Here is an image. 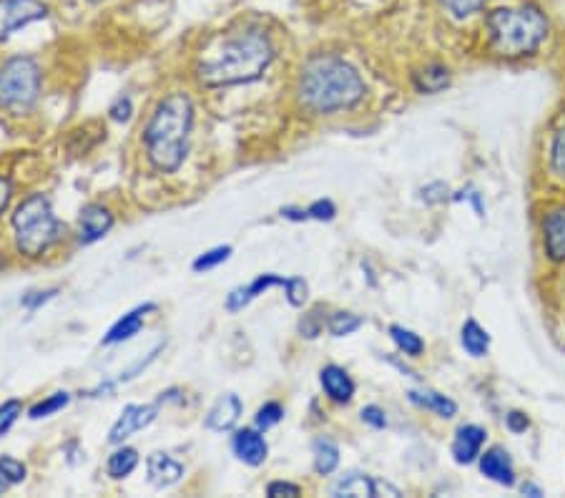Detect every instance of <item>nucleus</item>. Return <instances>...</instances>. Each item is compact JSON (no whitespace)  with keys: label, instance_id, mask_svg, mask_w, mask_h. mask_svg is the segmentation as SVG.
<instances>
[{"label":"nucleus","instance_id":"e433bc0d","mask_svg":"<svg viewBox=\"0 0 565 498\" xmlns=\"http://www.w3.org/2000/svg\"><path fill=\"white\" fill-rule=\"evenodd\" d=\"M267 496L269 498H294V496H302V488L297 483H289V481H272L267 486Z\"/></svg>","mask_w":565,"mask_h":498},{"label":"nucleus","instance_id":"aec40b11","mask_svg":"<svg viewBox=\"0 0 565 498\" xmlns=\"http://www.w3.org/2000/svg\"><path fill=\"white\" fill-rule=\"evenodd\" d=\"M452 73L450 68L442 66V63H430V66L420 68L417 73H412V83L420 94H440L450 86Z\"/></svg>","mask_w":565,"mask_h":498},{"label":"nucleus","instance_id":"bb28decb","mask_svg":"<svg viewBox=\"0 0 565 498\" xmlns=\"http://www.w3.org/2000/svg\"><path fill=\"white\" fill-rule=\"evenodd\" d=\"M362 322L365 320L360 315H355V312H334V315H329L327 327L334 338H347V335L360 330Z\"/></svg>","mask_w":565,"mask_h":498},{"label":"nucleus","instance_id":"a19ab883","mask_svg":"<svg viewBox=\"0 0 565 498\" xmlns=\"http://www.w3.org/2000/svg\"><path fill=\"white\" fill-rule=\"evenodd\" d=\"M56 287H51V290H46V292H33V295H28V297H23V305L28 307V310H38V307L43 305V302H48V300H53L56 297Z\"/></svg>","mask_w":565,"mask_h":498},{"label":"nucleus","instance_id":"c9c22d12","mask_svg":"<svg viewBox=\"0 0 565 498\" xmlns=\"http://www.w3.org/2000/svg\"><path fill=\"white\" fill-rule=\"evenodd\" d=\"M307 212H309V219H319V222H332L334 214H337V207H334L329 199H317L314 204H309Z\"/></svg>","mask_w":565,"mask_h":498},{"label":"nucleus","instance_id":"7ed1b4c3","mask_svg":"<svg viewBox=\"0 0 565 498\" xmlns=\"http://www.w3.org/2000/svg\"><path fill=\"white\" fill-rule=\"evenodd\" d=\"M194 129V101L186 91H171L156 104L146 124V159L159 174L179 172L189 154V136Z\"/></svg>","mask_w":565,"mask_h":498},{"label":"nucleus","instance_id":"49530a36","mask_svg":"<svg viewBox=\"0 0 565 498\" xmlns=\"http://www.w3.org/2000/svg\"><path fill=\"white\" fill-rule=\"evenodd\" d=\"M88 3H91V6H98V3H103V0H88Z\"/></svg>","mask_w":565,"mask_h":498},{"label":"nucleus","instance_id":"58836bf2","mask_svg":"<svg viewBox=\"0 0 565 498\" xmlns=\"http://www.w3.org/2000/svg\"><path fill=\"white\" fill-rule=\"evenodd\" d=\"M362 421L367 423V426H372L375 431H382V428H387V415L385 410L377 408V405H367V408H362Z\"/></svg>","mask_w":565,"mask_h":498},{"label":"nucleus","instance_id":"a211bd4d","mask_svg":"<svg viewBox=\"0 0 565 498\" xmlns=\"http://www.w3.org/2000/svg\"><path fill=\"white\" fill-rule=\"evenodd\" d=\"M543 244L548 260L565 262V204L543 219Z\"/></svg>","mask_w":565,"mask_h":498},{"label":"nucleus","instance_id":"4468645a","mask_svg":"<svg viewBox=\"0 0 565 498\" xmlns=\"http://www.w3.org/2000/svg\"><path fill=\"white\" fill-rule=\"evenodd\" d=\"M319 383H322L324 395H327L332 403L347 405L355 398V380L350 378V373H347L345 368H339V365H324L322 373H319Z\"/></svg>","mask_w":565,"mask_h":498},{"label":"nucleus","instance_id":"f03ea898","mask_svg":"<svg viewBox=\"0 0 565 498\" xmlns=\"http://www.w3.org/2000/svg\"><path fill=\"white\" fill-rule=\"evenodd\" d=\"M367 94L360 71L334 53H317L302 66L297 83L299 104L312 114L355 109Z\"/></svg>","mask_w":565,"mask_h":498},{"label":"nucleus","instance_id":"2f4dec72","mask_svg":"<svg viewBox=\"0 0 565 498\" xmlns=\"http://www.w3.org/2000/svg\"><path fill=\"white\" fill-rule=\"evenodd\" d=\"M21 413H23L21 400H6V403H0V436H6V433L16 426Z\"/></svg>","mask_w":565,"mask_h":498},{"label":"nucleus","instance_id":"423d86ee","mask_svg":"<svg viewBox=\"0 0 565 498\" xmlns=\"http://www.w3.org/2000/svg\"><path fill=\"white\" fill-rule=\"evenodd\" d=\"M41 66L28 53L0 63V109L13 116H26L41 99Z\"/></svg>","mask_w":565,"mask_h":498},{"label":"nucleus","instance_id":"39448f33","mask_svg":"<svg viewBox=\"0 0 565 498\" xmlns=\"http://www.w3.org/2000/svg\"><path fill=\"white\" fill-rule=\"evenodd\" d=\"M16 249L28 260H38L63 237V222L53 212L46 194H31L16 207L11 217Z\"/></svg>","mask_w":565,"mask_h":498},{"label":"nucleus","instance_id":"4be33fe9","mask_svg":"<svg viewBox=\"0 0 565 498\" xmlns=\"http://www.w3.org/2000/svg\"><path fill=\"white\" fill-rule=\"evenodd\" d=\"M136 466H139V451L121 443V446L108 456L106 473L113 481H124V478H129L131 473L136 471Z\"/></svg>","mask_w":565,"mask_h":498},{"label":"nucleus","instance_id":"6e6552de","mask_svg":"<svg viewBox=\"0 0 565 498\" xmlns=\"http://www.w3.org/2000/svg\"><path fill=\"white\" fill-rule=\"evenodd\" d=\"M159 415V403H131L121 410L119 421L113 423L111 431H108V443L111 446H121V443L129 441L131 436H136L139 431L149 428Z\"/></svg>","mask_w":565,"mask_h":498},{"label":"nucleus","instance_id":"f3484780","mask_svg":"<svg viewBox=\"0 0 565 498\" xmlns=\"http://www.w3.org/2000/svg\"><path fill=\"white\" fill-rule=\"evenodd\" d=\"M146 476L154 488H171L184 478V466L176 458H171L169 453H151L146 458Z\"/></svg>","mask_w":565,"mask_h":498},{"label":"nucleus","instance_id":"5701e85b","mask_svg":"<svg viewBox=\"0 0 565 498\" xmlns=\"http://www.w3.org/2000/svg\"><path fill=\"white\" fill-rule=\"evenodd\" d=\"M460 343H463L465 353L473 358H485L490 350V335L478 320H468L460 330Z\"/></svg>","mask_w":565,"mask_h":498},{"label":"nucleus","instance_id":"393cba45","mask_svg":"<svg viewBox=\"0 0 565 498\" xmlns=\"http://www.w3.org/2000/svg\"><path fill=\"white\" fill-rule=\"evenodd\" d=\"M390 338L392 343L397 345V350L405 353L407 358H420V355L425 353V340H422L417 332L407 330V327L390 325Z\"/></svg>","mask_w":565,"mask_h":498},{"label":"nucleus","instance_id":"1a4fd4ad","mask_svg":"<svg viewBox=\"0 0 565 498\" xmlns=\"http://www.w3.org/2000/svg\"><path fill=\"white\" fill-rule=\"evenodd\" d=\"M113 222H116V217H113V212L106 204H86L81 209V217H78V242H98V239H103L111 232Z\"/></svg>","mask_w":565,"mask_h":498},{"label":"nucleus","instance_id":"ea45409f","mask_svg":"<svg viewBox=\"0 0 565 498\" xmlns=\"http://www.w3.org/2000/svg\"><path fill=\"white\" fill-rule=\"evenodd\" d=\"M505 423H508V428L513 433H525L530 428V418L523 413V410H510L508 418H505Z\"/></svg>","mask_w":565,"mask_h":498},{"label":"nucleus","instance_id":"412c9836","mask_svg":"<svg viewBox=\"0 0 565 498\" xmlns=\"http://www.w3.org/2000/svg\"><path fill=\"white\" fill-rule=\"evenodd\" d=\"M407 398H410V403L420 405V408L425 410H432V413L440 415V418H455V415H458V403L447 398V395L435 393V390H410Z\"/></svg>","mask_w":565,"mask_h":498},{"label":"nucleus","instance_id":"9d476101","mask_svg":"<svg viewBox=\"0 0 565 498\" xmlns=\"http://www.w3.org/2000/svg\"><path fill=\"white\" fill-rule=\"evenodd\" d=\"M488 438V431L480 426H473V423H465L455 431V438H452V458L460 466H470L480 458L483 453V443Z\"/></svg>","mask_w":565,"mask_h":498},{"label":"nucleus","instance_id":"f8f14e48","mask_svg":"<svg viewBox=\"0 0 565 498\" xmlns=\"http://www.w3.org/2000/svg\"><path fill=\"white\" fill-rule=\"evenodd\" d=\"M232 451L234 456L239 458L247 466H262L269 456V443L267 438L262 436L259 428H244V431H237L232 438Z\"/></svg>","mask_w":565,"mask_h":498},{"label":"nucleus","instance_id":"473e14b6","mask_svg":"<svg viewBox=\"0 0 565 498\" xmlns=\"http://www.w3.org/2000/svg\"><path fill=\"white\" fill-rule=\"evenodd\" d=\"M284 292H287V300L292 307H304V302H307L309 297V287L302 277H287Z\"/></svg>","mask_w":565,"mask_h":498},{"label":"nucleus","instance_id":"79ce46f5","mask_svg":"<svg viewBox=\"0 0 565 498\" xmlns=\"http://www.w3.org/2000/svg\"><path fill=\"white\" fill-rule=\"evenodd\" d=\"M11 197H13L11 179L0 174V217H3V212H6L8 204H11Z\"/></svg>","mask_w":565,"mask_h":498},{"label":"nucleus","instance_id":"0eeeda50","mask_svg":"<svg viewBox=\"0 0 565 498\" xmlns=\"http://www.w3.org/2000/svg\"><path fill=\"white\" fill-rule=\"evenodd\" d=\"M48 16L51 6L43 0H0V43H6L31 23L46 21Z\"/></svg>","mask_w":565,"mask_h":498},{"label":"nucleus","instance_id":"a18cd8bd","mask_svg":"<svg viewBox=\"0 0 565 498\" xmlns=\"http://www.w3.org/2000/svg\"><path fill=\"white\" fill-rule=\"evenodd\" d=\"M13 483L8 481V476H6V471H3V468H0V493H6L8 488H11Z\"/></svg>","mask_w":565,"mask_h":498},{"label":"nucleus","instance_id":"c03bdc74","mask_svg":"<svg viewBox=\"0 0 565 498\" xmlns=\"http://www.w3.org/2000/svg\"><path fill=\"white\" fill-rule=\"evenodd\" d=\"M520 491L525 493V496H533V498H540V496H545V491L540 486H535V483H523V486H520Z\"/></svg>","mask_w":565,"mask_h":498},{"label":"nucleus","instance_id":"dca6fc26","mask_svg":"<svg viewBox=\"0 0 565 498\" xmlns=\"http://www.w3.org/2000/svg\"><path fill=\"white\" fill-rule=\"evenodd\" d=\"M154 310H156L154 302H146V305H139L131 312H126V315L121 317V320L113 322L111 330L106 332L103 345H119V343H129V340H134L141 332V327H144V317Z\"/></svg>","mask_w":565,"mask_h":498},{"label":"nucleus","instance_id":"6ab92c4d","mask_svg":"<svg viewBox=\"0 0 565 498\" xmlns=\"http://www.w3.org/2000/svg\"><path fill=\"white\" fill-rule=\"evenodd\" d=\"M332 496H337V498H342V496L375 498L377 496V478L367 476V473H357V471L345 473V476L339 478V481L332 486Z\"/></svg>","mask_w":565,"mask_h":498},{"label":"nucleus","instance_id":"c85d7f7f","mask_svg":"<svg viewBox=\"0 0 565 498\" xmlns=\"http://www.w3.org/2000/svg\"><path fill=\"white\" fill-rule=\"evenodd\" d=\"M232 252L234 249L229 247V244H219V247L209 249V252H204V255L196 257L191 267H194V272H209V270H214V267L224 265V262L232 257Z\"/></svg>","mask_w":565,"mask_h":498},{"label":"nucleus","instance_id":"ddd939ff","mask_svg":"<svg viewBox=\"0 0 565 498\" xmlns=\"http://www.w3.org/2000/svg\"><path fill=\"white\" fill-rule=\"evenodd\" d=\"M480 473L490 481L500 483V486H515V466H513V458L505 448L493 446L488 448L485 453H480Z\"/></svg>","mask_w":565,"mask_h":498},{"label":"nucleus","instance_id":"2eb2a0df","mask_svg":"<svg viewBox=\"0 0 565 498\" xmlns=\"http://www.w3.org/2000/svg\"><path fill=\"white\" fill-rule=\"evenodd\" d=\"M287 285V277H279V275H272V272H267V275H259L257 280L249 282L247 287H234L232 292H229V297H226V310L229 312H242L244 307L249 305L252 300H257L259 295H264L267 290H272V287H284Z\"/></svg>","mask_w":565,"mask_h":498},{"label":"nucleus","instance_id":"4c0bfd02","mask_svg":"<svg viewBox=\"0 0 565 498\" xmlns=\"http://www.w3.org/2000/svg\"><path fill=\"white\" fill-rule=\"evenodd\" d=\"M322 327H324V317L319 315V312H312V315H307L302 322H299V332H302V338H309V340L317 338L319 332H322Z\"/></svg>","mask_w":565,"mask_h":498},{"label":"nucleus","instance_id":"7c9ffc66","mask_svg":"<svg viewBox=\"0 0 565 498\" xmlns=\"http://www.w3.org/2000/svg\"><path fill=\"white\" fill-rule=\"evenodd\" d=\"M550 166L558 177H565V124L555 131L553 144H550Z\"/></svg>","mask_w":565,"mask_h":498},{"label":"nucleus","instance_id":"f704fd0d","mask_svg":"<svg viewBox=\"0 0 565 498\" xmlns=\"http://www.w3.org/2000/svg\"><path fill=\"white\" fill-rule=\"evenodd\" d=\"M108 116H111L113 121H119V124H126V121H131V116H134V101H131L129 96H119V99L111 104V109H108Z\"/></svg>","mask_w":565,"mask_h":498},{"label":"nucleus","instance_id":"a878e982","mask_svg":"<svg viewBox=\"0 0 565 498\" xmlns=\"http://www.w3.org/2000/svg\"><path fill=\"white\" fill-rule=\"evenodd\" d=\"M68 403H71V393H66V390H58V393L48 395V398H43L41 403L33 405V408L28 410V418H31V421H41V418H48V415L63 410Z\"/></svg>","mask_w":565,"mask_h":498},{"label":"nucleus","instance_id":"20e7f679","mask_svg":"<svg viewBox=\"0 0 565 498\" xmlns=\"http://www.w3.org/2000/svg\"><path fill=\"white\" fill-rule=\"evenodd\" d=\"M548 28V18L535 3L495 8L485 16L488 43L500 58L535 56L548 38Z\"/></svg>","mask_w":565,"mask_h":498},{"label":"nucleus","instance_id":"cd10ccee","mask_svg":"<svg viewBox=\"0 0 565 498\" xmlns=\"http://www.w3.org/2000/svg\"><path fill=\"white\" fill-rule=\"evenodd\" d=\"M437 3H440L442 11L450 13L455 21H465V18L483 11L488 0H437Z\"/></svg>","mask_w":565,"mask_h":498},{"label":"nucleus","instance_id":"72a5a7b5","mask_svg":"<svg viewBox=\"0 0 565 498\" xmlns=\"http://www.w3.org/2000/svg\"><path fill=\"white\" fill-rule=\"evenodd\" d=\"M0 468L6 471L8 481H11V483H23L28 476L26 463L18 461V458H13V456H0Z\"/></svg>","mask_w":565,"mask_h":498},{"label":"nucleus","instance_id":"f257e3e1","mask_svg":"<svg viewBox=\"0 0 565 498\" xmlns=\"http://www.w3.org/2000/svg\"><path fill=\"white\" fill-rule=\"evenodd\" d=\"M277 48L262 26H239L221 33L199 53L194 78L204 89H226L254 83L274 63Z\"/></svg>","mask_w":565,"mask_h":498},{"label":"nucleus","instance_id":"9b49d317","mask_svg":"<svg viewBox=\"0 0 565 498\" xmlns=\"http://www.w3.org/2000/svg\"><path fill=\"white\" fill-rule=\"evenodd\" d=\"M242 413H244V405H242V400H239V395L226 393V395H221L214 405H211L209 413H206L204 426L214 433L234 431L239 423V418H242Z\"/></svg>","mask_w":565,"mask_h":498},{"label":"nucleus","instance_id":"37998d69","mask_svg":"<svg viewBox=\"0 0 565 498\" xmlns=\"http://www.w3.org/2000/svg\"><path fill=\"white\" fill-rule=\"evenodd\" d=\"M282 217H284V219H292V222H304V219H309V212H307V209L284 207V209H282Z\"/></svg>","mask_w":565,"mask_h":498},{"label":"nucleus","instance_id":"b1692460","mask_svg":"<svg viewBox=\"0 0 565 498\" xmlns=\"http://www.w3.org/2000/svg\"><path fill=\"white\" fill-rule=\"evenodd\" d=\"M312 456H314V471H317L319 476H329V473L337 471L339 448L334 441H329V438H317V441L312 443Z\"/></svg>","mask_w":565,"mask_h":498},{"label":"nucleus","instance_id":"c756f323","mask_svg":"<svg viewBox=\"0 0 565 498\" xmlns=\"http://www.w3.org/2000/svg\"><path fill=\"white\" fill-rule=\"evenodd\" d=\"M284 418V408L279 403H274V400H269V403H264L262 408L257 410V418H254V426L259 428V431H269V428L279 426Z\"/></svg>","mask_w":565,"mask_h":498}]
</instances>
